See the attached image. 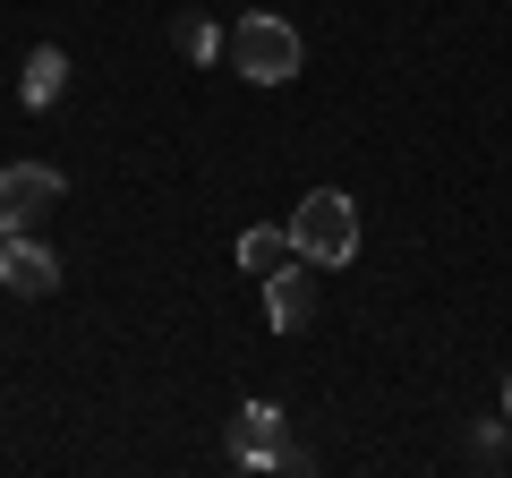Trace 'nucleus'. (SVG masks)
<instances>
[{"label": "nucleus", "instance_id": "obj_1", "mask_svg": "<svg viewBox=\"0 0 512 478\" xmlns=\"http://www.w3.org/2000/svg\"><path fill=\"white\" fill-rule=\"evenodd\" d=\"M299 60H308V43H299V26L274 18V9H248V18L231 26V69L248 77V86H291Z\"/></svg>", "mask_w": 512, "mask_h": 478}, {"label": "nucleus", "instance_id": "obj_2", "mask_svg": "<svg viewBox=\"0 0 512 478\" xmlns=\"http://www.w3.org/2000/svg\"><path fill=\"white\" fill-rule=\"evenodd\" d=\"M291 239L308 265H350L359 257V205L342 197V188H308V197L291 205Z\"/></svg>", "mask_w": 512, "mask_h": 478}, {"label": "nucleus", "instance_id": "obj_3", "mask_svg": "<svg viewBox=\"0 0 512 478\" xmlns=\"http://www.w3.org/2000/svg\"><path fill=\"white\" fill-rule=\"evenodd\" d=\"M52 205H60L52 163H0V231H43Z\"/></svg>", "mask_w": 512, "mask_h": 478}, {"label": "nucleus", "instance_id": "obj_4", "mask_svg": "<svg viewBox=\"0 0 512 478\" xmlns=\"http://www.w3.org/2000/svg\"><path fill=\"white\" fill-rule=\"evenodd\" d=\"M0 282H9L18 299H52L60 291V257L35 231H0Z\"/></svg>", "mask_w": 512, "mask_h": 478}, {"label": "nucleus", "instance_id": "obj_5", "mask_svg": "<svg viewBox=\"0 0 512 478\" xmlns=\"http://www.w3.org/2000/svg\"><path fill=\"white\" fill-rule=\"evenodd\" d=\"M265 316H274V333H299L316 316V265L291 257L282 274H265Z\"/></svg>", "mask_w": 512, "mask_h": 478}, {"label": "nucleus", "instance_id": "obj_6", "mask_svg": "<svg viewBox=\"0 0 512 478\" xmlns=\"http://www.w3.org/2000/svg\"><path fill=\"white\" fill-rule=\"evenodd\" d=\"M231 444H239V470H282V410L274 402H248L231 419Z\"/></svg>", "mask_w": 512, "mask_h": 478}, {"label": "nucleus", "instance_id": "obj_7", "mask_svg": "<svg viewBox=\"0 0 512 478\" xmlns=\"http://www.w3.org/2000/svg\"><path fill=\"white\" fill-rule=\"evenodd\" d=\"M299 257V239H291V222H256V231H239V274H282V265Z\"/></svg>", "mask_w": 512, "mask_h": 478}, {"label": "nucleus", "instance_id": "obj_8", "mask_svg": "<svg viewBox=\"0 0 512 478\" xmlns=\"http://www.w3.org/2000/svg\"><path fill=\"white\" fill-rule=\"evenodd\" d=\"M60 86H69V52H60V43H35V52H26V77H18V103L26 111H52Z\"/></svg>", "mask_w": 512, "mask_h": 478}, {"label": "nucleus", "instance_id": "obj_9", "mask_svg": "<svg viewBox=\"0 0 512 478\" xmlns=\"http://www.w3.org/2000/svg\"><path fill=\"white\" fill-rule=\"evenodd\" d=\"M171 43H180V60H197V69H205V60L222 52V35H214V18H180V35H171Z\"/></svg>", "mask_w": 512, "mask_h": 478}, {"label": "nucleus", "instance_id": "obj_10", "mask_svg": "<svg viewBox=\"0 0 512 478\" xmlns=\"http://www.w3.org/2000/svg\"><path fill=\"white\" fill-rule=\"evenodd\" d=\"M504 419H512V376H504Z\"/></svg>", "mask_w": 512, "mask_h": 478}]
</instances>
